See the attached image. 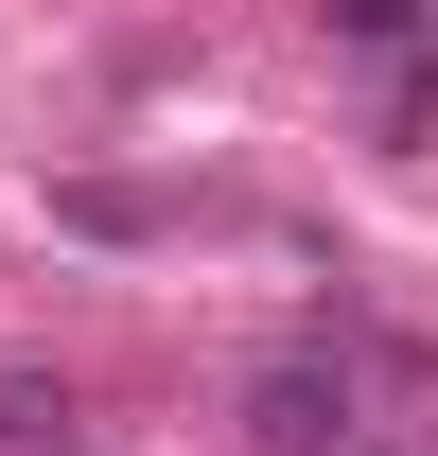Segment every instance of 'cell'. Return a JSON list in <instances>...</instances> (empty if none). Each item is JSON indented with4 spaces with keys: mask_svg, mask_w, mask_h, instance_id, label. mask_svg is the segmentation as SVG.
Returning <instances> with one entry per match:
<instances>
[{
    "mask_svg": "<svg viewBox=\"0 0 438 456\" xmlns=\"http://www.w3.org/2000/svg\"><path fill=\"white\" fill-rule=\"evenodd\" d=\"M246 439L264 456H333L351 439V369H264V387H246Z\"/></svg>",
    "mask_w": 438,
    "mask_h": 456,
    "instance_id": "cell-1",
    "label": "cell"
},
{
    "mask_svg": "<svg viewBox=\"0 0 438 456\" xmlns=\"http://www.w3.org/2000/svg\"><path fill=\"white\" fill-rule=\"evenodd\" d=\"M333 36H351V53H403V36H421V0H316Z\"/></svg>",
    "mask_w": 438,
    "mask_h": 456,
    "instance_id": "cell-2",
    "label": "cell"
}]
</instances>
